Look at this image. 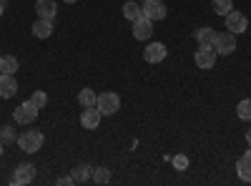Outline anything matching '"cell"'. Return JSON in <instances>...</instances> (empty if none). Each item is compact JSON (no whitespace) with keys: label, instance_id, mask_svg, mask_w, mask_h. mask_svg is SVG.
Returning a JSON list of instances; mask_svg holds the SVG:
<instances>
[{"label":"cell","instance_id":"cell-1","mask_svg":"<svg viewBox=\"0 0 251 186\" xmlns=\"http://www.w3.org/2000/svg\"><path fill=\"white\" fill-rule=\"evenodd\" d=\"M211 48H214L219 55H231V53L236 51V35H234L231 30H221V33H216Z\"/></svg>","mask_w":251,"mask_h":186},{"label":"cell","instance_id":"cell-2","mask_svg":"<svg viewBox=\"0 0 251 186\" xmlns=\"http://www.w3.org/2000/svg\"><path fill=\"white\" fill-rule=\"evenodd\" d=\"M18 146L23 149L25 154H35L43 149V133L40 131H25V133H20L18 136Z\"/></svg>","mask_w":251,"mask_h":186},{"label":"cell","instance_id":"cell-3","mask_svg":"<svg viewBox=\"0 0 251 186\" xmlns=\"http://www.w3.org/2000/svg\"><path fill=\"white\" fill-rule=\"evenodd\" d=\"M96 106H98V111L103 116H113L121 108V98H118V93H100L98 101H96Z\"/></svg>","mask_w":251,"mask_h":186},{"label":"cell","instance_id":"cell-4","mask_svg":"<svg viewBox=\"0 0 251 186\" xmlns=\"http://www.w3.org/2000/svg\"><path fill=\"white\" fill-rule=\"evenodd\" d=\"M224 20H226V30H231L234 35H236V33H246V28H249V18H246L244 13H239V10L226 13Z\"/></svg>","mask_w":251,"mask_h":186},{"label":"cell","instance_id":"cell-5","mask_svg":"<svg viewBox=\"0 0 251 186\" xmlns=\"http://www.w3.org/2000/svg\"><path fill=\"white\" fill-rule=\"evenodd\" d=\"M38 106L33 101H25V103H20V106L15 108V113H13V118H15V123H33L35 118H38Z\"/></svg>","mask_w":251,"mask_h":186},{"label":"cell","instance_id":"cell-6","mask_svg":"<svg viewBox=\"0 0 251 186\" xmlns=\"http://www.w3.org/2000/svg\"><path fill=\"white\" fill-rule=\"evenodd\" d=\"M216 55H219V53H216L211 46H199L194 60H196V66H199V68L208 71V68H214V66H216Z\"/></svg>","mask_w":251,"mask_h":186},{"label":"cell","instance_id":"cell-7","mask_svg":"<svg viewBox=\"0 0 251 186\" xmlns=\"http://www.w3.org/2000/svg\"><path fill=\"white\" fill-rule=\"evenodd\" d=\"M141 8H143V15H146V18H151L153 23H156V20H163V18H166V13H169V10H166V5L161 3V0H143Z\"/></svg>","mask_w":251,"mask_h":186},{"label":"cell","instance_id":"cell-8","mask_svg":"<svg viewBox=\"0 0 251 186\" xmlns=\"http://www.w3.org/2000/svg\"><path fill=\"white\" fill-rule=\"evenodd\" d=\"M153 35V20L141 15L138 20H133V38L136 40H149Z\"/></svg>","mask_w":251,"mask_h":186},{"label":"cell","instance_id":"cell-9","mask_svg":"<svg viewBox=\"0 0 251 186\" xmlns=\"http://www.w3.org/2000/svg\"><path fill=\"white\" fill-rule=\"evenodd\" d=\"M100 118H103V113L98 111V106L83 108V113H80V126L93 131V129H98V126H100Z\"/></svg>","mask_w":251,"mask_h":186},{"label":"cell","instance_id":"cell-10","mask_svg":"<svg viewBox=\"0 0 251 186\" xmlns=\"http://www.w3.org/2000/svg\"><path fill=\"white\" fill-rule=\"evenodd\" d=\"M166 55H169V51H166L163 43H149L143 51L146 63H161V60H166Z\"/></svg>","mask_w":251,"mask_h":186},{"label":"cell","instance_id":"cell-11","mask_svg":"<svg viewBox=\"0 0 251 186\" xmlns=\"http://www.w3.org/2000/svg\"><path fill=\"white\" fill-rule=\"evenodd\" d=\"M35 13H38V18L53 20V18H55V13H58L55 0H35Z\"/></svg>","mask_w":251,"mask_h":186},{"label":"cell","instance_id":"cell-12","mask_svg":"<svg viewBox=\"0 0 251 186\" xmlns=\"http://www.w3.org/2000/svg\"><path fill=\"white\" fill-rule=\"evenodd\" d=\"M35 179V166L33 163H20L15 169V176H13V184H30Z\"/></svg>","mask_w":251,"mask_h":186},{"label":"cell","instance_id":"cell-13","mask_svg":"<svg viewBox=\"0 0 251 186\" xmlns=\"http://www.w3.org/2000/svg\"><path fill=\"white\" fill-rule=\"evenodd\" d=\"M33 35L35 38H40V40H46V38H50L53 35V20H46V18H38L35 23H33Z\"/></svg>","mask_w":251,"mask_h":186},{"label":"cell","instance_id":"cell-14","mask_svg":"<svg viewBox=\"0 0 251 186\" xmlns=\"http://www.w3.org/2000/svg\"><path fill=\"white\" fill-rule=\"evenodd\" d=\"M18 93V83L15 78L8 73H0V98H13Z\"/></svg>","mask_w":251,"mask_h":186},{"label":"cell","instance_id":"cell-15","mask_svg":"<svg viewBox=\"0 0 251 186\" xmlns=\"http://www.w3.org/2000/svg\"><path fill=\"white\" fill-rule=\"evenodd\" d=\"M236 171H239L241 181H251V149L236 161Z\"/></svg>","mask_w":251,"mask_h":186},{"label":"cell","instance_id":"cell-16","mask_svg":"<svg viewBox=\"0 0 251 186\" xmlns=\"http://www.w3.org/2000/svg\"><path fill=\"white\" fill-rule=\"evenodd\" d=\"M18 68H20V63H18V58H15V55H3V58H0V73L15 76Z\"/></svg>","mask_w":251,"mask_h":186},{"label":"cell","instance_id":"cell-17","mask_svg":"<svg viewBox=\"0 0 251 186\" xmlns=\"http://www.w3.org/2000/svg\"><path fill=\"white\" fill-rule=\"evenodd\" d=\"M214 35H216L214 28L203 26V28L196 30V43H199V46H211V43H214Z\"/></svg>","mask_w":251,"mask_h":186},{"label":"cell","instance_id":"cell-18","mask_svg":"<svg viewBox=\"0 0 251 186\" xmlns=\"http://www.w3.org/2000/svg\"><path fill=\"white\" fill-rule=\"evenodd\" d=\"M96 101H98V96L91 91V88H80V93H78V103L83 108H91V106H96Z\"/></svg>","mask_w":251,"mask_h":186},{"label":"cell","instance_id":"cell-19","mask_svg":"<svg viewBox=\"0 0 251 186\" xmlns=\"http://www.w3.org/2000/svg\"><path fill=\"white\" fill-rule=\"evenodd\" d=\"M141 15H143V8L138 3H126L123 5V18L126 20H131V23H133V20H138Z\"/></svg>","mask_w":251,"mask_h":186},{"label":"cell","instance_id":"cell-20","mask_svg":"<svg viewBox=\"0 0 251 186\" xmlns=\"http://www.w3.org/2000/svg\"><path fill=\"white\" fill-rule=\"evenodd\" d=\"M211 8L216 15H226V13H231L234 10V0H211Z\"/></svg>","mask_w":251,"mask_h":186},{"label":"cell","instance_id":"cell-21","mask_svg":"<svg viewBox=\"0 0 251 186\" xmlns=\"http://www.w3.org/2000/svg\"><path fill=\"white\" fill-rule=\"evenodd\" d=\"M71 176H73V184H83V181H88L93 174H91V166H75Z\"/></svg>","mask_w":251,"mask_h":186},{"label":"cell","instance_id":"cell-22","mask_svg":"<svg viewBox=\"0 0 251 186\" xmlns=\"http://www.w3.org/2000/svg\"><path fill=\"white\" fill-rule=\"evenodd\" d=\"M236 116H239L241 121H251V98L239 101V106H236Z\"/></svg>","mask_w":251,"mask_h":186},{"label":"cell","instance_id":"cell-23","mask_svg":"<svg viewBox=\"0 0 251 186\" xmlns=\"http://www.w3.org/2000/svg\"><path fill=\"white\" fill-rule=\"evenodd\" d=\"M93 181H96V184H108V181H111V171H108L106 166H98V169L93 171Z\"/></svg>","mask_w":251,"mask_h":186},{"label":"cell","instance_id":"cell-24","mask_svg":"<svg viewBox=\"0 0 251 186\" xmlns=\"http://www.w3.org/2000/svg\"><path fill=\"white\" fill-rule=\"evenodd\" d=\"M30 101L35 103V106H38V108H46V103H48V96H46L43 91H35V93L30 96Z\"/></svg>","mask_w":251,"mask_h":186},{"label":"cell","instance_id":"cell-25","mask_svg":"<svg viewBox=\"0 0 251 186\" xmlns=\"http://www.w3.org/2000/svg\"><path fill=\"white\" fill-rule=\"evenodd\" d=\"M0 141H3V143H8V141H18V136H15V131H13L10 126H3V129H0Z\"/></svg>","mask_w":251,"mask_h":186},{"label":"cell","instance_id":"cell-26","mask_svg":"<svg viewBox=\"0 0 251 186\" xmlns=\"http://www.w3.org/2000/svg\"><path fill=\"white\" fill-rule=\"evenodd\" d=\"M3 13H5V0H0V18H3Z\"/></svg>","mask_w":251,"mask_h":186},{"label":"cell","instance_id":"cell-27","mask_svg":"<svg viewBox=\"0 0 251 186\" xmlns=\"http://www.w3.org/2000/svg\"><path fill=\"white\" fill-rule=\"evenodd\" d=\"M246 143H249V146H251V129L246 131Z\"/></svg>","mask_w":251,"mask_h":186},{"label":"cell","instance_id":"cell-28","mask_svg":"<svg viewBox=\"0 0 251 186\" xmlns=\"http://www.w3.org/2000/svg\"><path fill=\"white\" fill-rule=\"evenodd\" d=\"M0 156H3V141H0Z\"/></svg>","mask_w":251,"mask_h":186},{"label":"cell","instance_id":"cell-29","mask_svg":"<svg viewBox=\"0 0 251 186\" xmlns=\"http://www.w3.org/2000/svg\"><path fill=\"white\" fill-rule=\"evenodd\" d=\"M66 3H75V0H66Z\"/></svg>","mask_w":251,"mask_h":186}]
</instances>
